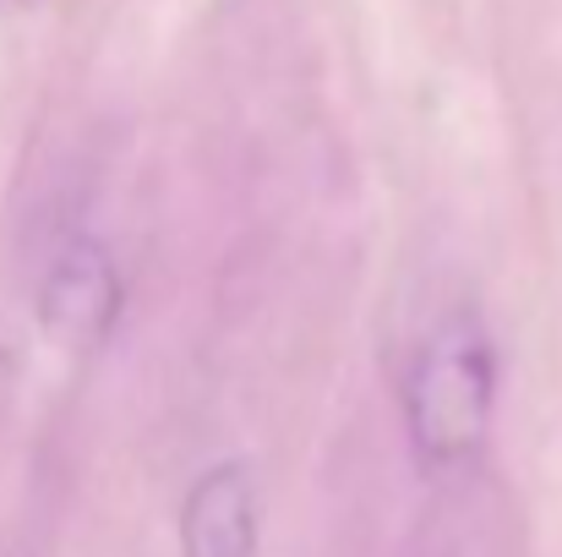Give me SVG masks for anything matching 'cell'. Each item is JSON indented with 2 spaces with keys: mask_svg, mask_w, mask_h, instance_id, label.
I'll use <instances>...</instances> for the list:
<instances>
[{
  "mask_svg": "<svg viewBox=\"0 0 562 557\" xmlns=\"http://www.w3.org/2000/svg\"><path fill=\"white\" fill-rule=\"evenodd\" d=\"M492 399H497L492 334L470 307H459L426 334L404 377V426L415 459L426 470H464L492 432Z\"/></svg>",
  "mask_w": 562,
  "mask_h": 557,
  "instance_id": "obj_1",
  "label": "cell"
},
{
  "mask_svg": "<svg viewBox=\"0 0 562 557\" xmlns=\"http://www.w3.org/2000/svg\"><path fill=\"white\" fill-rule=\"evenodd\" d=\"M115 318H121V274H115L110 252L99 241H71L38 285L44 334L71 350H88V345L110 339Z\"/></svg>",
  "mask_w": 562,
  "mask_h": 557,
  "instance_id": "obj_2",
  "label": "cell"
},
{
  "mask_svg": "<svg viewBox=\"0 0 562 557\" xmlns=\"http://www.w3.org/2000/svg\"><path fill=\"white\" fill-rule=\"evenodd\" d=\"M262 509L246 465H213L181 503V557H257Z\"/></svg>",
  "mask_w": 562,
  "mask_h": 557,
  "instance_id": "obj_3",
  "label": "cell"
}]
</instances>
